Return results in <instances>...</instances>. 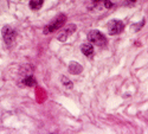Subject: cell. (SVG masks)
Segmentation results:
<instances>
[{"instance_id":"1","label":"cell","mask_w":148,"mask_h":134,"mask_svg":"<svg viewBox=\"0 0 148 134\" xmlns=\"http://www.w3.org/2000/svg\"><path fill=\"white\" fill-rule=\"evenodd\" d=\"M65 21H66V16H65V14H59V16H57L50 24H49L47 26H45L44 33H45V34H49V33H52V32L59 30V29L65 24Z\"/></svg>"},{"instance_id":"2","label":"cell","mask_w":148,"mask_h":134,"mask_svg":"<svg viewBox=\"0 0 148 134\" xmlns=\"http://www.w3.org/2000/svg\"><path fill=\"white\" fill-rule=\"evenodd\" d=\"M1 33H3V38H4V42L7 46H11L12 44L14 43L16 41V37H17V32L14 29H12L11 26L6 25L3 27L1 30Z\"/></svg>"},{"instance_id":"3","label":"cell","mask_w":148,"mask_h":134,"mask_svg":"<svg viewBox=\"0 0 148 134\" xmlns=\"http://www.w3.org/2000/svg\"><path fill=\"white\" fill-rule=\"evenodd\" d=\"M88 39L90 43L97 45V46H103L107 44V39L104 37V34L101 33L100 31L97 30H94V31H90L89 34H88Z\"/></svg>"},{"instance_id":"4","label":"cell","mask_w":148,"mask_h":134,"mask_svg":"<svg viewBox=\"0 0 148 134\" xmlns=\"http://www.w3.org/2000/svg\"><path fill=\"white\" fill-rule=\"evenodd\" d=\"M107 29H108V33L109 34H119L123 31L125 29V24H123L121 20H117V19H114V20H110L108 24H107Z\"/></svg>"},{"instance_id":"5","label":"cell","mask_w":148,"mask_h":134,"mask_svg":"<svg viewBox=\"0 0 148 134\" xmlns=\"http://www.w3.org/2000/svg\"><path fill=\"white\" fill-rule=\"evenodd\" d=\"M76 30H77L76 25H73V24H69L66 27H64L63 30H62V31L58 33L57 39H58L59 42H65L71 34H73V33L76 32Z\"/></svg>"},{"instance_id":"6","label":"cell","mask_w":148,"mask_h":134,"mask_svg":"<svg viewBox=\"0 0 148 134\" xmlns=\"http://www.w3.org/2000/svg\"><path fill=\"white\" fill-rule=\"evenodd\" d=\"M81 51H82V54L85 55V56L92 57V55H94V46H92L90 43L82 44V46H81Z\"/></svg>"},{"instance_id":"7","label":"cell","mask_w":148,"mask_h":134,"mask_svg":"<svg viewBox=\"0 0 148 134\" xmlns=\"http://www.w3.org/2000/svg\"><path fill=\"white\" fill-rule=\"evenodd\" d=\"M82 70H83V68H82V65H81L79 63L71 62V63L69 64V71L71 72V74H73V75H78V74H81Z\"/></svg>"},{"instance_id":"8","label":"cell","mask_w":148,"mask_h":134,"mask_svg":"<svg viewBox=\"0 0 148 134\" xmlns=\"http://www.w3.org/2000/svg\"><path fill=\"white\" fill-rule=\"evenodd\" d=\"M23 84L26 87H34L36 86V78L32 75H26L25 78L23 80Z\"/></svg>"},{"instance_id":"9","label":"cell","mask_w":148,"mask_h":134,"mask_svg":"<svg viewBox=\"0 0 148 134\" xmlns=\"http://www.w3.org/2000/svg\"><path fill=\"white\" fill-rule=\"evenodd\" d=\"M43 3H44V0H30V7L37 11L43 6Z\"/></svg>"},{"instance_id":"10","label":"cell","mask_w":148,"mask_h":134,"mask_svg":"<svg viewBox=\"0 0 148 134\" xmlns=\"http://www.w3.org/2000/svg\"><path fill=\"white\" fill-rule=\"evenodd\" d=\"M62 83L64 84V87H65V88H69V89H71V88H72V86H73L72 82H71L69 78H66L65 76L62 77Z\"/></svg>"},{"instance_id":"11","label":"cell","mask_w":148,"mask_h":134,"mask_svg":"<svg viewBox=\"0 0 148 134\" xmlns=\"http://www.w3.org/2000/svg\"><path fill=\"white\" fill-rule=\"evenodd\" d=\"M138 1V0H126V1H125V5H133V4H135V3H136Z\"/></svg>"},{"instance_id":"12","label":"cell","mask_w":148,"mask_h":134,"mask_svg":"<svg viewBox=\"0 0 148 134\" xmlns=\"http://www.w3.org/2000/svg\"><path fill=\"white\" fill-rule=\"evenodd\" d=\"M92 1H94L95 4H97V3H100V1H104V0H92Z\"/></svg>"},{"instance_id":"13","label":"cell","mask_w":148,"mask_h":134,"mask_svg":"<svg viewBox=\"0 0 148 134\" xmlns=\"http://www.w3.org/2000/svg\"><path fill=\"white\" fill-rule=\"evenodd\" d=\"M110 1H112V3H117L119 0H110Z\"/></svg>"}]
</instances>
